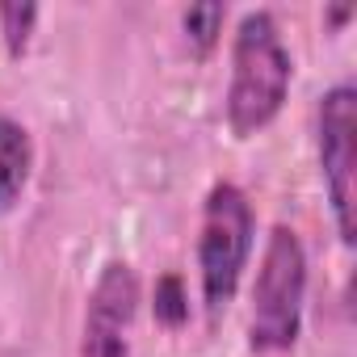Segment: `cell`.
I'll return each mask as SVG.
<instances>
[{
	"label": "cell",
	"mask_w": 357,
	"mask_h": 357,
	"mask_svg": "<svg viewBox=\"0 0 357 357\" xmlns=\"http://www.w3.org/2000/svg\"><path fill=\"white\" fill-rule=\"evenodd\" d=\"M324 17H328L332 26H340V22H349V17H353V9H349V5H344V9H328Z\"/></svg>",
	"instance_id": "obj_10"
},
{
	"label": "cell",
	"mask_w": 357,
	"mask_h": 357,
	"mask_svg": "<svg viewBox=\"0 0 357 357\" xmlns=\"http://www.w3.org/2000/svg\"><path fill=\"white\" fill-rule=\"evenodd\" d=\"M34 22H38V5H0V34H5V47L9 55H26L30 47V34H34Z\"/></svg>",
	"instance_id": "obj_8"
},
{
	"label": "cell",
	"mask_w": 357,
	"mask_h": 357,
	"mask_svg": "<svg viewBox=\"0 0 357 357\" xmlns=\"http://www.w3.org/2000/svg\"><path fill=\"white\" fill-rule=\"evenodd\" d=\"M34 172V143L30 130L0 114V215H5L30 185Z\"/></svg>",
	"instance_id": "obj_6"
},
{
	"label": "cell",
	"mask_w": 357,
	"mask_h": 357,
	"mask_svg": "<svg viewBox=\"0 0 357 357\" xmlns=\"http://www.w3.org/2000/svg\"><path fill=\"white\" fill-rule=\"evenodd\" d=\"M190 315V303H185V290H181V278H160L155 282V319L168 324V328H181Z\"/></svg>",
	"instance_id": "obj_9"
},
{
	"label": "cell",
	"mask_w": 357,
	"mask_h": 357,
	"mask_svg": "<svg viewBox=\"0 0 357 357\" xmlns=\"http://www.w3.org/2000/svg\"><path fill=\"white\" fill-rule=\"evenodd\" d=\"M223 22H227V9L223 5H194L181 13V30H185V47L206 59L215 47H219V34H223Z\"/></svg>",
	"instance_id": "obj_7"
},
{
	"label": "cell",
	"mask_w": 357,
	"mask_h": 357,
	"mask_svg": "<svg viewBox=\"0 0 357 357\" xmlns=\"http://www.w3.org/2000/svg\"><path fill=\"white\" fill-rule=\"evenodd\" d=\"M290 76L294 63L273 13L265 9L244 13L231 43V80H227V126L236 139L261 135L282 114L290 97Z\"/></svg>",
	"instance_id": "obj_1"
},
{
	"label": "cell",
	"mask_w": 357,
	"mask_h": 357,
	"mask_svg": "<svg viewBox=\"0 0 357 357\" xmlns=\"http://www.w3.org/2000/svg\"><path fill=\"white\" fill-rule=\"evenodd\" d=\"M315 143H319V176L328 190L336 236L340 244H353L357 236V93L353 84H332L319 97Z\"/></svg>",
	"instance_id": "obj_4"
},
{
	"label": "cell",
	"mask_w": 357,
	"mask_h": 357,
	"mask_svg": "<svg viewBox=\"0 0 357 357\" xmlns=\"http://www.w3.org/2000/svg\"><path fill=\"white\" fill-rule=\"evenodd\" d=\"M139 311V278L130 261H105L89 290L80 357H130V328Z\"/></svg>",
	"instance_id": "obj_5"
},
{
	"label": "cell",
	"mask_w": 357,
	"mask_h": 357,
	"mask_svg": "<svg viewBox=\"0 0 357 357\" xmlns=\"http://www.w3.org/2000/svg\"><path fill=\"white\" fill-rule=\"evenodd\" d=\"M307 303V252L294 227L278 223L265 240L261 269L248 307V349L257 357H278L298 344Z\"/></svg>",
	"instance_id": "obj_2"
},
{
	"label": "cell",
	"mask_w": 357,
	"mask_h": 357,
	"mask_svg": "<svg viewBox=\"0 0 357 357\" xmlns=\"http://www.w3.org/2000/svg\"><path fill=\"white\" fill-rule=\"evenodd\" d=\"M252 236H257V215L248 194L231 181L211 185L202 202V231H198V282L211 319H219L231 307L252 257Z\"/></svg>",
	"instance_id": "obj_3"
}]
</instances>
